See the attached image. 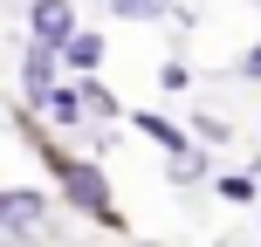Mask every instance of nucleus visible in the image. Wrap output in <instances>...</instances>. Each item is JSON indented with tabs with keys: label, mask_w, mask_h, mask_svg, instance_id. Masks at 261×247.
I'll use <instances>...</instances> for the list:
<instances>
[{
	"label": "nucleus",
	"mask_w": 261,
	"mask_h": 247,
	"mask_svg": "<svg viewBox=\"0 0 261 247\" xmlns=\"http://www.w3.org/2000/svg\"><path fill=\"white\" fill-rule=\"evenodd\" d=\"M41 193H28V185H14L7 199H0V234L7 240H35V227H41Z\"/></svg>",
	"instance_id": "f257e3e1"
},
{
	"label": "nucleus",
	"mask_w": 261,
	"mask_h": 247,
	"mask_svg": "<svg viewBox=\"0 0 261 247\" xmlns=\"http://www.w3.org/2000/svg\"><path fill=\"white\" fill-rule=\"evenodd\" d=\"M35 41L41 48H69L76 41V7L69 0H35Z\"/></svg>",
	"instance_id": "f03ea898"
},
{
	"label": "nucleus",
	"mask_w": 261,
	"mask_h": 247,
	"mask_svg": "<svg viewBox=\"0 0 261 247\" xmlns=\"http://www.w3.org/2000/svg\"><path fill=\"white\" fill-rule=\"evenodd\" d=\"M62 185H69V199H83V206L96 213V220H110V193L96 185V172H90V165H62Z\"/></svg>",
	"instance_id": "7ed1b4c3"
},
{
	"label": "nucleus",
	"mask_w": 261,
	"mask_h": 247,
	"mask_svg": "<svg viewBox=\"0 0 261 247\" xmlns=\"http://www.w3.org/2000/svg\"><path fill=\"white\" fill-rule=\"evenodd\" d=\"M130 124H138V130H144V138H151V144H165V151H172V158H186V138H179V130H172L165 117H151V110H144V117H130Z\"/></svg>",
	"instance_id": "20e7f679"
},
{
	"label": "nucleus",
	"mask_w": 261,
	"mask_h": 247,
	"mask_svg": "<svg viewBox=\"0 0 261 247\" xmlns=\"http://www.w3.org/2000/svg\"><path fill=\"white\" fill-rule=\"evenodd\" d=\"M62 55H69V69H96V62H103V41H96V35H76Z\"/></svg>",
	"instance_id": "39448f33"
},
{
	"label": "nucleus",
	"mask_w": 261,
	"mask_h": 247,
	"mask_svg": "<svg viewBox=\"0 0 261 247\" xmlns=\"http://www.w3.org/2000/svg\"><path fill=\"white\" fill-rule=\"evenodd\" d=\"M110 14H124V21H151V14H165V0H110Z\"/></svg>",
	"instance_id": "423d86ee"
},
{
	"label": "nucleus",
	"mask_w": 261,
	"mask_h": 247,
	"mask_svg": "<svg viewBox=\"0 0 261 247\" xmlns=\"http://www.w3.org/2000/svg\"><path fill=\"white\" fill-rule=\"evenodd\" d=\"M83 103H90V110H96V117H117V96H110V90H103V83H83Z\"/></svg>",
	"instance_id": "0eeeda50"
},
{
	"label": "nucleus",
	"mask_w": 261,
	"mask_h": 247,
	"mask_svg": "<svg viewBox=\"0 0 261 247\" xmlns=\"http://www.w3.org/2000/svg\"><path fill=\"white\" fill-rule=\"evenodd\" d=\"M76 110H83V103H76V96H69V90H48V117H62V124H76Z\"/></svg>",
	"instance_id": "6e6552de"
},
{
	"label": "nucleus",
	"mask_w": 261,
	"mask_h": 247,
	"mask_svg": "<svg viewBox=\"0 0 261 247\" xmlns=\"http://www.w3.org/2000/svg\"><path fill=\"white\" fill-rule=\"evenodd\" d=\"M193 124H199V138H206V144H227V124H220V117H193Z\"/></svg>",
	"instance_id": "1a4fd4ad"
},
{
	"label": "nucleus",
	"mask_w": 261,
	"mask_h": 247,
	"mask_svg": "<svg viewBox=\"0 0 261 247\" xmlns=\"http://www.w3.org/2000/svg\"><path fill=\"white\" fill-rule=\"evenodd\" d=\"M241 76H254V83H261V48H248V62H241Z\"/></svg>",
	"instance_id": "9d476101"
},
{
	"label": "nucleus",
	"mask_w": 261,
	"mask_h": 247,
	"mask_svg": "<svg viewBox=\"0 0 261 247\" xmlns=\"http://www.w3.org/2000/svg\"><path fill=\"white\" fill-rule=\"evenodd\" d=\"M254 179H261V172H254Z\"/></svg>",
	"instance_id": "9b49d317"
}]
</instances>
